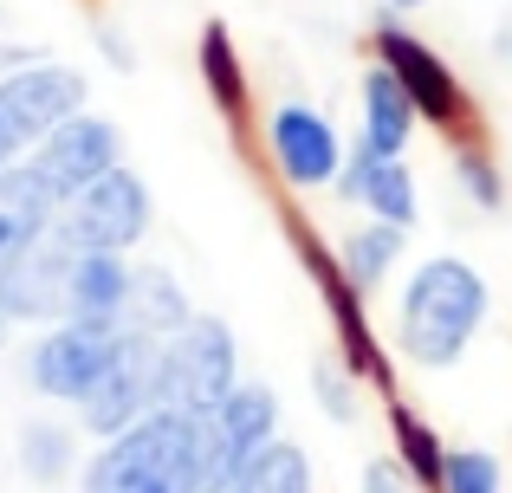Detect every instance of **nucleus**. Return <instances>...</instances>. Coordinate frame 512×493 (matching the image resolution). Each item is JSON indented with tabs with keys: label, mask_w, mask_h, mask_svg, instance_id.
<instances>
[{
	"label": "nucleus",
	"mask_w": 512,
	"mask_h": 493,
	"mask_svg": "<svg viewBox=\"0 0 512 493\" xmlns=\"http://www.w3.org/2000/svg\"><path fill=\"white\" fill-rule=\"evenodd\" d=\"M454 176H461V189L474 195V202L487 208V215H493V208L506 202V182H500V169H493V163H487L480 150H461V156H454Z\"/></svg>",
	"instance_id": "obj_25"
},
{
	"label": "nucleus",
	"mask_w": 512,
	"mask_h": 493,
	"mask_svg": "<svg viewBox=\"0 0 512 493\" xmlns=\"http://www.w3.org/2000/svg\"><path fill=\"white\" fill-rule=\"evenodd\" d=\"M312 383H318V396H325L331 422H350V409H357V396H350V377H344V370L318 364V370H312Z\"/></svg>",
	"instance_id": "obj_26"
},
{
	"label": "nucleus",
	"mask_w": 512,
	"mask_h": 493,
	"mask_svg": "<svg viewBox=\"0 0 512 493\" xmlns=\"http://www.w3.org/2000/svg\"><path fill=\"white\" fill-rule=\"evenodd\" d=\"M396 253H402V228H389V221L357 228V234L344 241V273H350V286H357V292L383 286V273L396 266Z\"/></svg>",
	"instance_id": "obj_20"
},
{
	"label": "nucleus",
	"mask_w": 512,
	"mask_h": 493,
	"mask_svg": "<svg viewBox=\"0 0 512 493\" xmlns=\"http://www.w3.org/2000/svg\"><path fill=\"white\" fill-rule=\"evenodd\" d=\"M0 111L13 117V130L26 143H39L85 111V78L72 65H20V72L0 78Z\"/></svg>",
	"instance_id": "obj_11"
},
{
	"label": "nucleus",
	"mask_w": 512,
	"mask_h": 493,
	"mask_svg": "<svg viewBox=\"0 0 512 493\" xmlns=\"http://www.w3.org/2000/svg\"><path fill=\"white\" fill-rule=\"evenodd\" d=\"M72 260H78V241L65 228H46L26 253L0 260V312L7 318H52V312H65Z\"/></svg>",
	"instance_id": "obj_10"
},
{
	"label": "nucleus",
	"mask_w": 512,
	"mask_h": 493,
	"mask_svg": "<svg viewBox=\"0 0 512 493\" xmlns=\"http://www.w3.org/2000/svg\"><path fill=\"white\" fill-rule=\"evenodd\" d=\"M20 150H26V137L13 130V117L0 111V169H13V163H20Z\"/></svg>",
	"instance_id": "obj_28"
},
{
	"label": "nucleus",
	"mask_w": 512,
	"mask_h": 493,
	"mask_svg": "<svg viewBox=\"0 0 512 493\" xmlns=\"http://www.w3.org/2000/svg\"><path fill=\"white\" fill-rule=\"evenodd\" d=\"M130 279H137V266L124 253H85L78 247L72 279H65V318L72 325H98V331H124Z\"/></svg>",
	"instance_id": "obj_14"
},
{
	"label": "nucleus",
	"mask_w": 512,
	"mask_h": 493,
	"mask_svg": "<svg viewBox=\"0 0 512 493\" xmlns=\"http://www.w3.org/2000/svg\"><path fill=\"white\" fill-rule=\"evenodd\" d=\"M338 182H344L350 202H363L376 221H389V228H415V176L402 169V156H370L357 143Z\"/></svg>",
	"instance_id": "obj_16"
},
{
	"label": "nucleus",
	"mask_w": 512,
	"mask_h": 493,
	"mask_svg": "<svg viewBox=\"0 0 512 493\" xmlns=\"http://www.w3.org/2000/svg\"><path fill=\"white\" fill-rule=\"evenodd\" d=\"M188 318H195V312H188V292L175 286L169 266H137V279H130V312H124V325L143 331V338H175Z\"/></svg>",
	"instance_id": "obj_18"
},
{
	"label": "nucleus",
	"mask_w": 512,
	"mask_h": 493,
	"mask_svg": "<svg viewBox=\"0 0 512 493\" xmlns=\"http://www.w3.org/2000/svg\"><path fill=\"white\" fill-rule=\"evenodd\" d=\"M389 7H422V0H389Z\"/></svg>",
	"instance_id": "obj_29"
},
{
	"label": "nucleus",
	"mask_w": 512,
	"mask_h": 493,
	"mask_svg": "<svg viewBox=\"0 0 512 493\" xmlns=\"http://www.w3.org/2000/svg\"><path fill=\"white\" fill-rule=\"evenodd\" d=\"M59 202H65V195L52 189L33 163L0 169V260H13V253L33 247L39 234L52 228V208H59Z\"/></svg>",
	"instance_id": "obj_15"
},
{
	"label": "nucleus",
	"mask_w": 512,
	"mask_h": 493,
	"mask_svg": "<svg viewBox=\"0 0 512 493\" xmlns=\"http://www.w3.org/2000/svg\"><path fill=\"white\" fill-rule=\"evenodd\" d=\"M227 493H312V461H305L292 442H273Z\"/></svg>",
	"instance_id": "obj_21"
},
{
	"label": "nucleus",
	"mask_w": 512,
	"mask_h": 493,
	"mask_svg": "<svg viewBox=\"0 0 512 493\" xmlns=\"http://www.w3.org/2000/svg\"><path fill=\"white\" fill-rule=\"evenodd\" d=\"M286 234H292V247H299L305 273L318 279V292H325V305H331V325H338L344 364L357 370V377H376V383H389V364H383V357H376V338H370V325H363V312H357V299H363V292L350 286L344 260H331V253L318 247V234L305 228L299 215H286Z\"/></svg>",
	"instance_id": "obj_9"
},
{
	"label": "nucleus",
	"mask_w": 512,
	"mask_h": 493,
	"mask_svg": "<svg viewBox=\"0 0 512 493\" xmlns=\"http://www.w3.org/2000/svg\"><path fill=\"white\" fill-rule=\"evenodd\" d=\"M85 493H195V416L150 409L91 461Z\"/></svg>",
	"instance_id": "obj_2"
},
{
	"label": "nucleus",
	"mask_w": 512,
	"mask_h": 493,
	"mask_svg": "<svg viewBox=\"0 0 512 493\" xmlns=\"http://www.w3.org/2000/svg\"><path fill=\"white\" fill-rule=\"evenodd\" d=\"M156 351H163V338H143V331H117V351L111 364H104V377L91 383V396L78 409H85V429L91 435H124L130 422H143L156 409Z\"/></svg>",
	"instance_id": "obj_5"
},
{
	"label": "nucleus",
	"mask_w": 512,
	"mask_h": 493,
	"mask_svg": "<svg viewBox=\"0 0 512 493\" xmlns=\"http://www.w3.org/2000/svg\"><path fill=\"white\" fill-rule=\"evenodd\" d=\"M389 435H396V455H402V468L415 474V487H441L448 448L435 442V429H428V422H415L409 409H389Z\"/></svg>",
	"instance_id": "obj_22"
},
{
	"label": "nucleus",
	"mask_w": 512,
	"mask_h": 493,
	"mask_svg": "<svg viewBox=\"0 0 512 493\" xmlns=\"http://www.w3.org/2000/svg\"><path fill=\"white\" fill-rule=\"evenodd\" d=\"M487 325V279L474 273L467 260H422L402 292V312H396V338L402 357L428 370H448L461 364V351L474 344V331Z\"/></svg>",
	"instance_id": "obj_1"
},
{
	"label": "nucleus",
	"mask_w": 512,
	"mask_h": 493,
	"mask_svg": "<svg viewBox=\"0 0 512 493\" xmlns=\"http://www.w3.org/2000/svg\"><path fill=\"white\" fill-rule=\"evenodd\" d=\"M363 493H422V487H409L389 461H370V468H363Z\"/></svg>",
	"instance_id": "obj_27"
},
{
	"label": "nucleus",
	"mask_w": 512,
	"mask_h": 493,
	"mask_svg": "<svg viewBox=\"0 0 512 493\" xmlns=\"http://www.w3.org/2000/svg\"><path fill=\"white\" fill-rule=\"evenodd\" d=\"M441 493H500V461L487 448H448Z\"/></svg>",
	"instance_id": "obj_24"
},
{
	"label": "nucleus",
	"mask_w": 512,
	"mask_h": 493,
	"mask_svg": "<svg viewBox=\"0 0 512 493\" xmlns=\"http://www.w3.org/2000/svg\"><path fill=\"white\" fill-rule=\"evenodd\" d=\"M279 442V396L266 383H234L195 416V493H227Z\"/></svg>",
	"instance_id": "obj_3"
},
{
	"label": "nucleus",
	"mask_w": 512,
	"mask_h": 493,
	"mask_svg": "<svg viewBox=\"0 0 512 493\" xmlns=\"http://www.w3.org/2000/svg\"><path fill=\"white\" fill-rule=\"evenodd\" d=\"M376 65H389V72H396V85L415 98V117H428V124H441V130L461 124V111H467L461 78H454L448 59H441L435 46H422L409 26H396V20L376 26Z\"/></svg>",
	"instance_id": "obj_7"
},
{
	"label": "nucleus",
	"mask_w": 512,
	"mask_h": 493,
	"mask_svg": "<svg viewBox=\"0 0 512 493\" xmlns=\"http://www.w3.org/2000/svg\"><path fill=\"white\" fill-rule=\"evenodd\" d=\"M59 228L85 253H124L150 234V189H143V176H130V169H111V176H98L85 195H72V215H65Z\"/></svg>",
	"instance_id": "obj_6"
},
{
	"label": "nucleus",
	"mask_w": 512,
	"mask_h": 493,
	"mask_svg": "<svg viewBox=\"0 0 512 493\" xmlns=\"http://www.w3.org/2000/svg\"><path fill=\"white\" fill-rule=\"evenodd\" d=\"M273 163L292 189H318V182H338L344 176V150H338V130L312 111V104H279L273 111Z\"/></svg>",
	"instance_id": "obj_13"
},
{
	"label": "nucleus",
	"mask_w": 512,
	"mask_h": 493,
	"mask_svg": "<svg viewBox=\"0 0 512 493\" xmlns=\"http://www.w3.org/2000/svg\"><path fill=\"white\" fill-rule=\"evenodd\" d=\"M201 78H208V98L221 104L227 117L247 111V72H240V52H234V39H227L221 20L201 33Z\"/></svg>",
	"instance_id": "obj_19"
},
{
	"label": "nucleus",
	"mask_w": 512,
	"mask_h": 493,
	"mask_svg": "<svg viewBox=\"0 0 512 493\" xmlns=\"http://www.w3.org/2000/svg\"><path fill=\"white\" fill-rule=\"evenodd\" d=\"M7 325H13V318H7V312H0V338H7Z\"/></svg>",
	"instance_id": "obj_30"
},
{
	"label": "nucleus",
	"mask_w": 512,
	"mask_h": 493,
	"mask_svg": "<svg viewBox=\"0 0 512 493\" xmlns=\"http://www.w3.org/2000/svg\"><path fill=\"white\" fill-rule=\"evenodd\" d=\"M234 383H240V351H234L227 318H188L175 338H163V351H156V409L201 416Z\"/></svg>",
	"instance_id": "obj_4"
},
{
	"label": "nucleus",
	"mask_w": 512,
	"mask_h": 493,
	"mask_svg": "<svg viewBox=\"0 0 512 493\" xmlns=\"http://www.w3.org/2000/svg\"><path fill=\"white\" fill-rule=\"evenodd\" d=\"M409 130H415V98L396 85L389 65H370V78H363V150L402 156L409 150Z\"/></svg>",
	"instance_id": "obj_17"
},
{
	"label": "nucleus",
	"mask_w": 512,
	"mask_h": 493,
	"mask_svg": "<svg viewBox=\"0 0 512 493\" xmlns=\"http://www.w3.org/2000/svg\"><path fill=\"white\" fill-rule=\"evenodd\" d=\"M20 468H26V481H39V487L65 481V468H72V435H65L59 422H26V435H20Z\"/></svg>",
	"instance_id": "obj_23"
},
{
	"label": "nucleus",
	"mask_w": 512,
	"mask_h": 493,
	"mask_svg": "<svg viewBox=\"0 0 512 493\" xmlns=\"http://www.w3.org/2000/svg\"><path fill=\"white\" fill-rule=\"evenodd\" d=\"M117 351V331H98V325H72L65 318L59 331H46V338L33 344V357H26V377H33L39 396H59V403H85L91 383L104 377V364H111Z\"/></svg>",
	"instance_id": "obj_8"
},
{
	"label": "nucleus",
	"mask_w": 512,
	"mask_h": 493,
	"mask_svg": "<svg viewBox=\"0 0 512 493\" xmlns=\"http://www.w3.org/2000/svg\"><path fill=\"white\" fill-rule=\"evenodd\" d=\"M33 169L65 195V202H72V195H85L98 176H111V169H117V130L104 124V117L78 111L72 124H59L52 137H39Z\"/></svg>",
	"instance_id": "obj_12"
}]
</instances>
